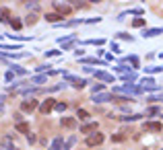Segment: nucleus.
<instances>
[{
    "instance_id": "9d476101",
    "label": "nucleus",
    "mask_w": 163,
    "mask_h": 150,
    "mask_svg": "<svg viewBox=\"0 0 163 150\" xmlns=\"http://www.w3.org/2000/svg\"><path fill=\"white\" fill-rule=\"evenodd\" d=\"M62 127L74 130V127H77V119H74V117H64V119H62Z\"/></svg>"
},
{
    "instance_id": "b1692460",
    "label": "nucleus",
    "mask_w": 163,
    "mask_h": 150,
    "mask_svg": "<svg viewBox=\"0 0 163 150\" xmlns=\"http://www.w3.org/2000/svg\"><path fill=\"white\" fill-rule=\"evenodd\" d=\"M130 64H132V66H134V68H139V58H136V56H130Z\"/></svg>"
},
{
    "instance_id": "6ab92c4d",
    "label": "nucleus",
    "mask_w": 163,
    "mask_h": 150,
    "mask_svg": "<svg viewBox=\"0 0 163 150\" xmlns=\"http://www.w3.org/2000/svg\"><path fill=\"white\" fill-rule=\"evenodd\" d=\"M77 117H79V119H83V121H85V119H89V113H87L85 109H79V111H77Z\"/></svg>"
},
{
    "instance_id": "412c9836",
    "label": "nucleus",
    "mask_w": 163,
    "mask_h": 150,
    "mask_svg": "<svg viewBox=\"0 0 163 150\" xmlns=\"http://www.w3.org/2000/svg\"><path fill=\"white\" fill-rule=\"evenodd\" d=\"M11 68L15 70V72H17V74H21V76H23V74H27V70H25V68H19V66H15V64H12Z\"/></svg>"
},
{
    "instance_id": "c85d7f7f",
    "label": "nucleus",
    "mask_w": 163,
    "mask_h": 150,
    "mask_svg": "<svg viewBox=\"0 0 163 150\" xmlns=\"http://www.w3.org/2000/svg\"><path fill=\"white\" fill-rule=\"evenodd\" d=\"M56 109H58L60 113H62V111H64V109H66V103H56Z\"/></svg>"
},
{
    "instance_id": "5701e85b",
    "label": "nucleus",
    "mask_w": 163,
    "mask_h": 150,
    "mask_svg": "<svg viewBox=\"0 0 163 150\" xmlns=\"http://www.w3.org/2000/svg\"><path fill=\"white\" fill-rule=\"evenodd\" d=\"M145 25V19H134L132 21V27H142Z\"/></svg>"
},
{
    "instance_id": "4468645a",
    "label": "nucleus",
    "mask_w": 163,
    "mask_h": 150,
    "mask_svg": "<svg viewBox=\"0 0 163 150\" xmlns=\"http://www.w3.org/2000/svg\"><path fill=\"white\" fill-rule=\"evenodd\" d=\"M0 21L2 23H11V12H8V8H0Z\"/></svg>"
},
{
    "instance_id": "473e14b6",
    "label": "nucleus",
    "mask_w": 163,
    "mask_h": 150,
    "mask_svg": "<svg viewBox=\"0 0 163 150\" xmlns=\"http://www.w3.org/2000/svg\"><path fill=\"white\" fill-rule=\"evenodd\" d=\"M149 113H151V115H155V113H159V109H157V107H151V109H149Z\"/></svg>"
},
{
    "instance_id": "f03ea898",
    "label": "nucleus",
    "mask_w": 163,
    "mask_h": 150,
    "mask_svg": "<svg viewBox=\"0 0 163 150\" xmlns=\"http://www.w3.org/2000/svg\"><path fill=\"white\" fill-rule=\"evenodd\" d=\"M101 142H103V134L95 132V134H91V136L87 138V146H99Z\"/></svg>"
},
{
    "instance_id": "a211bd4d",
    "label": "nucleus",
    "mask_w": 163,
    "mask_h": 150,
    "mask_svg": "<svg viewBox=\"0 0 163 150\" xmlns=\"http://www.w3.org/2000/svg\"><path fill=\"white\" fill-rule=\"evenodd\" d=\"M17 132H29V123H25V121H21V123H17Z\"/></svg>"
},
{
    "instance_id": "7ed1b4c3",
    "label": "nucleus",
    "mask_w": 163,
    "mask_h": 150,
    "mask_svg": "<svg viewBox=\"0 0 163 150\" xmlns=\"http://www.w3.org/2000/svg\"><path fill=\"white\" fill-rule=\"evenodd\" d=\"M140 89H149V91H157L159 89V84L153 80V78H142L140 80Z\"/></svg>"
},
{
    "instance_id": "c9c22d12",
    "label": "nucleus",
    "mask_w": 163,
    "mask_h": 150,
    "mask_svg": "<svg viewBox=\"0 0 163 150\" xmlns=\"http://www.w3.org/2000/svg\"><path fill=\"white\" fill-rule=\"evenodd\" d=\"M15 150H17V148H15Z\"/></svg>"
},
{
    "instance_id": "a878e982",
    "label": "nucleus",
    "mask_w": 163,
    "mask_h": 150,
    "mask_svg": "<svg viewBox=\"0 0 163 150\" xmlns=\"http://www.w3.org/2000/svg\"><path fill=\"white\" fill-rule=\"evenodd\" d=\"M11 25L15 27V29H21V21H19V19H12V21H11Z\"/></svg>"
},
{
    "instance_id": "6e6552de",
    "label": "nucleus",
    "mask_w": 163,
    "mask_h": 150,
    "mask_svg": "<svg viewBox=\"0 0 163 150\" xmlns=\"http://www.w3.org/2000/svg\"><path fill=\"white\" fill-rule=\"evenodd\" d=\"M66 78H68V80L72 82V86H77V89H83V86L87 84V80H83V78H74V76H70V74H66Z\"/></svg>"
},
{
    "instance_id": "393cba45",
    "label": "nucleus",
    "mask_w": 163,
    "mask_h": 150,
    "mask_svg": "<svg viewBox=\"0 0 163 150\" xmlns=\"http://www.w3.org/2000/svg\"><path fill=\"white\" fill-rule=\"evenodd\" d=\"M83 62H85V64H93V62L95 64H103V62H99V60H95V58H85Z\"/></svg>"
},
{
    "instance_id": "2f4dec72",
    "label": "nucleus",
    "mask_w": 163,
    "mask_h": 150,
    "mask_svg": "<svg viewBox=\"0 0 163 150\" xmlns=\"http://www.w3.org/2000/svg\"><path fill=\"white\" fill-rule=\"evenodd\" d=\"M101 89H103L101 84H95V86H93V95H95V92H99V91H101Z\"/></svg>"
},
{
    "instance_id": "2eb2a0df",
    "label": "nucleus",
    "mask_w": 163,
    "mask_h": 150,
    "mask_svg": "<svg viewBox=\"0 0 163 150\" xmlns=\"http://www.w3.org/2000/svg\"><path fill=\"white\" fill-rule=\"evenodd\" d=\"M93 130H97V121H91V123H85V126L81 127L83 134H91Z\"/></svg>"
},
{
    "instance_id": "f3484780",
    "label": "nucleus",
    "mask_w": 163,
    "mask_h": 150,
    "mask_svg": "<svg viewBox=\"0 0 163 150\" xmlns=\"http://www.w3.org/2000/svg\"><path fill=\"white\" fill-rule=\"evenodd\" d=\"M159 33H163V29H147V31H142V37H155Z\"/></svg>"
},
{
    "instance_id": "aec40b11",
    "label": "nucleus",
    "mask_w": 163,
    "mask_h": 150,
    "mask_svg": "<svg viewBox=\"0 0 163 150\" xmlns=\"http://www.w3.org/2000/svg\"><path fill=\"white\" fill-rule=\"evenodd\" d=\"M62 54V49H52V52H46L47 58H54V56H60Z\"/></svg>"
},
{
    "instance_id": "cd10ccee",
    "label": "nucleus",
    "mask_w": 163,
    "mask_h": 150,
    "mask_svg": "<svg viewBox=\"0 0 163 150\" xmlns=\"http://www.w3.org/2000/svg\"><path fill=\"white\" fill-rule=\"evenodd\" d=\"M44 80H46V76H35V78H33V82H35V84H41Z\"/></svg>"
},
{
    "instance_id": "4be33fe9",
    "label": "nucleus",
    "mask_w": 163,
    "mask_h": 150,
    "mask_svg": "<svg viewBox=\"0 0 163 150\" xmlns=\"http://www.w3.org/2000/svg\"><path fill=\"white\" fill-rule=\"evenodd\" d=\"M145 70H147V72H161V66H147V68H145Z\"/></svg>"
},
{
    "instance_id": "9b49d317",
    "label": "nucleus",
    "mask_w": 163,
    "mask_h": 150,
    "mask_svg": "<svg viewBox=\"0 0 163 150\" xmlns=\"http://www.w3.org/2000/svg\"><path fill=\"white\" fill-rule=\"evenodd\" d=\"M145 130L147 132H161V123L159 121H149V123H145Z\"/></svg>"
},
{
    "instance_id": "39448f33",
    "label": "nucleus",
    "mask_w": 163,
    "mask_h": 150,
    "mask_svg": "<svg viewBox=\"0 0 163 150\" xmlns=\"http://www.w3.org/2000/svg\"><path fill=\"white\" fill-rule=\"evenodd\" d=\"M54 6H56V11H58V14H70V12H72V6H70V4H62V2H54Z\"/></svg>"
},
{
    "instance_id": "ddd939ff",
    "label": "nucleus",
    "mask_w": 163,
    "mask_h": 150,
    "mask_svg": "<svg viewBox=\"0 0 163 150\" xmlns=\"http://www.w3.org/2000/svg\"><path fill=\"white\" fill-rule=\"evenodd\" d=\"M64 146H66V144H64V140L58 136V138H54V142H52V148H50V150H64Z\"/></svg>"
},
{
    "instance_id": "f704fd0d",
    "label": "nucleus",
    "mask_w": 163,
    "mask_h": 150,
    "mask_svg": "<svg viewBox=\"0 0 163 150\" xmlns=\"http://www.w3.org/2000/svg\"><path fill=\"white\" fill-rule=\"evenodd\" d=\"M0 99H2V97H0Z\"/></svg>"
},
{
    "instance_id": "1a4fd4ad",
    "label": "nucleus",
    "mask_w": 163,
    "mask_h": 150,
    "mask_svg": "<svg viewBox=\"0 0 163 150\" xmlns=\"http://www.w3.org/2000/svg\"><path fill=\"white\" fill-rule=\"evenodd\" d=\"M112 99H116V97H112V95H93V103H105V101H112Z\"/></svg>"
},
{
    "instance_id": "7c9ffc66",
    "label": "nucleus",
    "mask_w": 163,
    "mask_h": 150,
    "mask_svg": "<svg viewBox=\"0 0 163 150\" xmlns=\"http://www.w3.org/2000/svg\"><path fill=\"white\" fill-rule=\"evenodd\" d=\"M0 49H19V45H2Z\"/></svg>"
},
{
    "instance_id": "72a5a7b5",
    "label": "nucleus",
    "mask_w": 163,
    "mask_h": 150,
    "mask_svg": "<svg viewBox=\"0 0 163 150\" xmlns=\"http://www.w3.org/2000/svg\"><path fill=\"white\" fill-rule=\"evenodd\" d=\"M114 140H116V142H120V140H124V136H122V134H116V136H114Z\"/></svg>"
},
{
    "instance_id": "f257e3e1",
    "label": "nucleus",
    "mask_w": 163,
    "mask_h": 150,
    "mask_svg": "<svg viewBox=\"0 0 163 150\" xmlns=\"http://www.w3.org/2000/svg\"><path fill=\"white\" fill-rule=\"evenodd\" d=\"M114 91L124 92V95H139V92H142V89H140V86H134V84H124V86H118Z\"/></svg>"
},
{
    "instance_id": "423d86ee",
    "label": "nucleus",
    "mask_w": 163,
    "mask_h": 150,
    "mask_svg": "<svg viewBox=\"0 0 163 150\" xmlns=\"http://www.w3.org/2000/svg\"><path fill=\"white\" fill-rule=\"evenodd\" d=\"M95 78H99V80H107V82H114L116 78L112 76V74H107V72H101V70H97V72H93Z\"/></svg>"
},
{
    "instance_id": "f8f14e48",
    "label": "nucleus",
    "mask_w": 163,
    "mask_h": 150,
    "mask_svg": "<svg viewBox=\"0 0 163 150\" xmlns=\"http://www.w3.org/2000/svg\"><path fill=\"white\" fill-rule=\"evenodd\" d=\"M2 150H15V144H12L11 136H4L2 138Z\"/></svg>"
},
{
    "instance_id": "e433bc0d",
    "label": "nucleus",
    "mask_w": 163,
    "mask_h": 150,
    "mask_svg": "<svg viewBox=\"0 0 163 150\" xmlns=\"http://www.w3.org/2000/svg\"><path fill=\"white\" fill-rule=\"evenodd\" d=\"M161 150H163V148H161Z\"/></svg>"
},
{
    "instance_id": "0eeeda50",
    "label": "nucleus",
    "mask_w": 163,
    "mask_h": 150,
    "mask_svg": "<svg viewBox=\"0 0 163 150\" xmlns=\"http://www.w3.org/2000/svg\"><path fill=\"white\" fill-rule=\"evenodd\" d=\"M35 107H37V101H35V99H29V101H23V103H21V109H23V111H33Z\"/></svg>"
},
{
    "instance_id": "bb28decb",
    "label": "nucleus",
    "mask_w": 163,
    "mask_h": 150,
    "mask_svg": "<svg viewBox=\"0 0 163 150\" xmlns=\"http://www.w3.org/2000/svg\"><path fill=\"white\" fill-rule=\"evenodd\" d=\"M25 21H27V25H33L35 21H37V19H35V14H29V17L25 19Z\"/></svg>"
},
{
    "instance_id": "20e7f679",
    "label": "nucleus",
    "mask_w": 163,
    "mask_h": 150,
    "mask_svg": "<svg viewBox=\"0 0 163 150\" xmlns=\"http://www.w3.org/2000/svg\"><path fill=\"white\" fill-rule=\"evenodd\" d=\"M54 107H56V101H54V99H46L44 103L39 105V111H41V113H50Z\"/></svg>"
},
{
    "instance_id": "c756f323",
    "label": "nucleus",
    "mask_w": 163,
    "mask_h": 150,
    "mask_svg": "<svg viewBox=\"0 0 163 150\" xmlns=\"http://www.w3.org/2000/svg\"><path fill=\"white\" fill-rule=\"evenodd\" d=\"M149 101H163V92H161V95H155V97H151Z\"/></svg>"
},
{
    "instance_id": "dca6fc26",
    "label": "nucleus",
    "mask_w": 163,
    "mask_h": 150,
    "mask_svg": "<svg viewBox=\"0 0 163 150\" xmlns=\"http://www.w3.org/2000/svg\"><path fill=\"white\" fill-rule=\"evenodd\" d=\"M46 21H50V23H58V21H62V14H58V12H50V14H46Z\"/></svg>"
}]
</instances>
